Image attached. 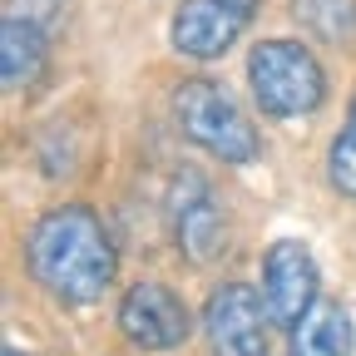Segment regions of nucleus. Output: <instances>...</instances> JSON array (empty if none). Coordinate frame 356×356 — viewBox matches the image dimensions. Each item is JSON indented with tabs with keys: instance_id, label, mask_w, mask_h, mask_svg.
Instances as JSON below:
<instances>
[{
	"instance_id": "obj_1",
	"label": "nucleus",
	"mask_w": 356,
	"mask_h": 356,
	"mask_svg": "<svg viewBox=\"0 0 356 356\" xmlns=\"http://www.w3.org/2000/svg\"><path fill=\"white\" fill-rule=\"evenodd\" d=\"M25 262H30V277L70 307L99 302L119 273V252L104 233V222L84 203L44 213L25 238Z\"/></svg>"
},
{
	"instance_id": "obj_2",
	"label": "nucleus",
	"mask_w": 356,
	"mask_h": 356,
	"mask_svg": "<svg viewBox=\"0 0 356 356\" xmlns=\"http://www.w3.org/2000/svg\"><path fill=\"white\" fill-rule=\"evenodd\" d=\"M173 119L198 149H208L222 163H252L262 154V139L252 119L233 104V95L213 79H184L173 89Z\"/></svg>"
},
{
	"instance_id": "obj_3",
	"label": "nucleus",
	"mask_w": 356,
	"mask_h": 356,
	"mask_svg": "<svg viewBox=\"0 0 356 356\" xmlns=\"http://www.w3.org/2000/svg\"><path fill=\"white\" fill-rule=\"evenodd\" d=\"M248 84H252L262 114H273V119L312 114L327 99V74H322L317 55L297 40H262L248 55Z\"/></svg>"
},
{
	"instance_id": "obj_4",
	"label": "nucleus",
	"mask_w": 356,
	"mask_h": 356,
	"mask_svg": "<svg viewBox=\"0 0 356 356\" xmlns=\"http://www.w3.org/2000/svg\"><path fill=\"white\" fill-rule=\"evenodd\" d=\"M168 218H173V233H178V248L193 267L213 262L222 248H228V218L213 203V188L198 168H184L173 173V188H168Z\"/></svg>"
},
{
	"instance_id": "obj_5",
	"label": "nucleus",
	"mask_w": 356,
	"mask_h": 356,
	"mask_svg": "<svg viewBox=\"0 0 356 356\" xmlns=\"http://www.w3.org/2000/svg\"><path fill=\"white\" fill-rule=\"evenodd\" d=\"M267 317L273 312L248 282H222L203 312L213 356H267Z\"/></svg>"
},
{
	"instance_id": "obj_6",
	"label": "nucleus",
	"mask_w": 356,
	"mask_h": 356,
	"mask_svg": "<svg viewBox=\"0 0 356 356\" xmlns=\"http://www.w3.org/2000/svg\"><path fill=\"white\" fill-rule=\"evenodd\" d=\"M257 0H184L173 10V50L188 60H218L252 25Z\"/></svg>"
},
{
	"instance_id": "obj_7",
	"label": "nucleus",
	"mask_w": 356,
	"mask_h": 356,
	"mask_svg": "<svg viewBox=\"0 0 356 356\" xmlns=\"http://www.w3.org/2000/svg\"><path fill=\"white\" fill-rule=\"evenodd\" d=\"M262 302L277 327H297L307 307L317 302V262L297 238H277L262 252Z\"/></svg>"
},
{
	"instance_id": "obj_8",
	"label": "nucleus",
	"mask_w": 356,
	"mask_h": 356,
	"mask_svg": "<svg viewBox=\"0 0 356 356\" xmlns=\"http://www.w3.org/2000/svg\"><path fill=\"white\" fill-rule=\"evenodd\" d=\"M119 327L144 351H173L188 341V307L163 282H134L119 302Z\"/></svg>"
},
{
	"instance_id": "obj_9",
	"label": "nucleus",
	"mask_w": 356,
	"mask_h": 356,
	"mask_svg": "<svg viewBox=\"0 0 356 356\" xmlns=\"http://www.w3.org/2000/svg\"><path fill=\"white\" fill-rule=\"evenodd\" d=\"M44 60H50L44 25L25 15H6V25H0V79H6V89H30L44 74Z\"/></svg>"
},
{
	"instance_id": "obj_10",
	"label": "nucleus",
	"mask_w": 356,
	"mask_h": 356,
	"mask_svg": "<svg viewBox=\"0 0 356 356\" xmlns=\"http://www.w3.org/2000/svg\"><path fill=\"white\" fill-rule=\"evenodd\" d=\"M351 317L341 302H327L317 297L307 307V317L292 327V356H351Z\"/></svg>"
},
{
	"instance_id": "obj_11",
	"label": "nucleus",
	"mask_w": 356,
	"mask_h": 356,
	"mask_svg": "<svg viewBox=\"0 0 356 356\" xmlns=\"http://www.w3.org/2000/svg\"><path fill=\"white\" fill-rule=\"evenodd\" d=\"M292 10L317 40L341 44L356 35V0H292Z\"/></svg>"
},
{
	"instance_id": "obj_12",
	"label": "nucleus",
	"mask_w": 356,
	"mask_h": 356,
	"mask_svg": "<svg viewBox=\"0 0 356 356\" xmlns=\"http://www.w3.org/2000/svg\"><path fill=\"white\" fill-rule=\"evenodd\" d=\"M327 173H332V188L356 198V99H351V114H346V129L337 134L332 144V159H327Z\"/></svg>"
},
{
	"instance_id": "obj_13",
	"label": "nucleus",
	"mask_w": 356,
	"mask_h": 356,
	"mask_svg": "<svg viewBox=\"0 0 356 356\" xmlns=\"http://www.w3.org/2000/svg\"><path fill=\"white\" fill-rule=\"evenodd\" d=\"M60 6H65V0H6V15H25V20L50 30V20L60 15Z\"/></svg>"
},
{
	"instance_id": "obj_14",
	"label": "nucleus",
	"mask_w": 356,
	"mask_h": 356,
	"mask_svg": "<svg viewBox=\"0 0 356 356\" xmlns=\"http://www.w3.org/2000/svg\"><path fill=\"white\" fill-rule=\"evenodd\" d=\"M6 356H25V351H15V346H6Z\"/></svg>"
}]
</instances>
